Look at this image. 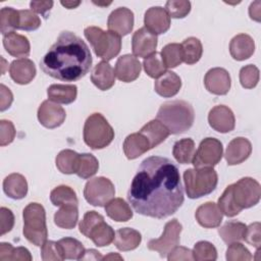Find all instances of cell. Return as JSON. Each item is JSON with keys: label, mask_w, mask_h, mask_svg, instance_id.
Instances as JSON below:
<instances>
[{"label": "cell", "mask_w": 261, "mask_h": 261, "mask_svg": "<svg viewBox=\"0 0 261 261\" xmlns=\"http://www.w3.org/2000/svg\"><path fill=\"white\" fill-rule=\"evenodd\" d=\"M50 201L54 206H77L79 200L75 192L68 186L61 185L54 188L50 193Z\"/></svg>", "instance_id": "cell-32"}, {"label": "cell", "mask_w": 261, "mask_h": 261, "mask_svg": "<svg viewBox=\"0 0 261 261\" xmlns=\"http://www.w3.org/2000/svg\"><path fill=\"white\" fill-rule=\"evenodd\" d=\"M140 133L143 134L148 139L151 149L161 144L169 136V132L166 128V126L158 119H153L146 123L140 129Z\"/></svg>", "instance_id": "cell-30"}, {"label": "cell", "mask_w": 261, "mask_h": 261, "mask_svg": "<svg viewBox=\"0 0 261 261\" xmlns=\"http://www.w3.org/2000/svg\"><path fill=\"white\" fill-rule=\"evenodd\" d=\"M19 11L12 7H3L0 10V32L4 36L18 28Z\"/></svg>", "instance_id": "cell-41"}, {"label": "cell", "mask_w": 261, "mask_h": 261, "mask_svg": "<svg viewBox=\"0 0 261 261\" xmlns=\"http://www.w3.org/2000/svg\"><path fill=\"white\" fill-rule=\"evenodd\" d=\"M166 68H173L182 62V51L180 44L169 43L165 45L160 53Z\"/></svg>", "instance_id": "cell-40"}, {"label": "cell", "mask_w": 261, "mask_h": 261, "mask_svg": "<svg viewBox=\"0 0 261 261\" xmlns=\"http://www.w3.org/2000/svg\"><path fill=\"white\" fill-rule=\"evenodd\" d=\"M105 212L109 218L117 222H124L133 217L129 205L121 198H114L105 205Z\"/></svg>", "instance_id": "cell-31"}, {"label": "cell", "mask_w": 261, "mask_h": 261, "mask_svg": "<svg viewBox=\"0 0 261 261\" xmlns=\"http://www.w3.org/2000/svg\"><path fill=\"white\" fill-rule=\"evenodd\" d=\"M181 88L180 77L173 71H165L154 83L155 92L164 98L175 96Z\"/></svg>", "instance_id": "cell-23"}, {"label": "cell", "mask_w": 261, "mask_h": 261, "mask_svg": "<svg viewBox=\"0 0 261 261\" xmlns=\"http://www.w3.org/2000/svg\"><path fill=\"white\" fill-rule=\"evenodd\" d=\"M91 81L99 90H109L115 83L114 70L108 62L101 61L94 66L91 73Z\"/></svg>", "instance_id": "cell-25"}, {"label": "cell", "mask_w": 261, "mask_h": 261, "mask_svg": "<svg viewBox=\"0 0 261 261\" xmlns=\"http://www.w3.org/2000/svg\"><path fill=\"white\" fill-rule=\"evenodd\" d=\"M151 149L148 139L139 133L128 135L123 142V152L127 159L133 160Z\"/></svg>", "instance_id": "cell-26"}, {"label": "cell", "mask_w": 261, "mask_h": 261, "mask_svg": "<svg viewBox=\"0 0 261 261\" xmlns=\"http://www.w3.org/2000/svg\"><path fill=\"white\" fill-rule=\"evenodd\" d=\"M143 66L145 72L152 79H158L166 71V67L161 59V56L157 52L145 58L143 61Z\"/></svg>", "instance_id": "cell-44"}, {"label": "cell", "mask_w": 261, "mask_h": 261, "mask_svg": "<svg viewBox=\"0 0 261 261\" xmlns=\"http://www.w3.org/2000/svg\"><path fill=\"white\" fill-rule=\"evenodd\" d=\"M177 166L168 158L144 159L127 191L133 209L157 219L174 214L184 203V189Z\"/></svg>", "instance_id": "cell-1"}, {"label": "cell", "mask_w": 261, "mask_h": 261, "mask_svg": "<svg viewBox=\"0 0 261 261\" xmlns=\"http://www.w3.org/2000/svg\"><path fill=\"white\" fill-rule=\"evenodd\" d=\"M113 258H114V259H115V258H117V259H120V260L122 259V257H120L119 255H116V254H114V253H110L109 255H107V256L103 257L102 259H104V260H105V259H113Z\"/></svg>", "instance_id": "cell-63"}, {"label": "cell", "mask_w": 261, "mask_h": 261, "mask_svg": "<svg viewBox=\"0 0 261 261\" xmlns=\"http://www.w3.org/2000/svg\"><path fill=\"white\" fill-rule=\"evenodd\" d=\"M79 156H80L79 153L70 149H65L60 151L55 159L57 169L64 174L75 173Z\"/></svg>", "instance_id": "cell-38"}, {"label": "cell", "mask_w": 261, "mask_h": 261, "mask_svg": "<svg viewBox=\"0 0 261 261\" xmlns=\"http://www.w3.org/2000/svg\"><path fill=\"white\" fill-rule=\"evenodd\" d=\"M142 241L141 233L130 227H122L116 230L114 245L120 251H132L139 247Z\"/></svg>", "instance_id": "cell-28"}, {"label": "cell", "mask_w": 261, "mask_h": 261, "mask_svg": "<svg viewBox=\"0 0 261 261\" xmlns=\"http://www.w3.org/2000/svg\"><path fill=\"white\" fill-rule=\"evenodd\" d=\"M99 169V162L98 159L89 153H83L80 154L77 165H76V171L75 174L83 178L87 179L92 177Z\"/></svg>", "instance_id": "cell-39"}, {"label": "cell", "mask_w": 261, "mask_h": 261, "mask_svg": "<svg viewBox=\"0 0 261 261\" xmlns=\"http://www.w3.org/2000/svg\"><path fill=\"white\" fill-rule=\"evenodd\" d=\"M225 258L227 261H250L253 259L250 251L240 242L229 244Z\"/></svg>", "instance_id": "cell-49"}, {"label": "cell", "mask_w": 261, "mask_h": 261, "mask_svg": "<svg viewBox=\"0 0 261 261\" xmlns=\"http://www.w3.org/2000/svg\"><path fill=\"white\" fill-rule=\"evenodd\" d=\"M247 225L240 221H227L218 228V233L222 241L229 245L243 240Z\"/></svg>", "instance_id": "cell-36"}, {"label": "cell", "mask_w": 261, "mask_h": 261, "mask_svg": "<svg viewBox=\"0 0 261 261\" xmlns=\"http://www.w3.org/2000/svg\"><path fill=\"white\" fill-rule=\"evenodd\" d=\"M92 61L85 41L72 32L63 31L40 60V68L53 79L76 82L90 71Z\"/></svg>", "instance_id": "cell-2"}, {"label": "cell", "mask_w": 261, "mask_h": 261, "mask_svg": "<svg viewBox=\"0 0 261 261\" xmlns=\"http://www.w3.org/2000/svg\"><path fill=\"white\" fill-rule=\"evenodd\" d=\"M3 191L11 199L20 200L28 194V182L20 173H11L3 180Z\"/></svg>", "instance_id": "cell-27"}, {"label": "cell", "mask_w": 261, "mask_h": 261, "mask_svg": "<svg viewBox=\"0 0 261 261\" xmlns=\"http://www.w3.org/2000/svg\"><path fill=\"white\" fill-rule=\"evenodd\" d=\"M9 74L14 83L18 85H28L36 76L35 63L29 58L13 60L9 66Z\"/></svg>", "instance_id": "cell-20"}, {"label": "cell", "mask_w": 261, "mask_h": 261, "mask_svg": "<svg viewBox=\"0 0 261 261\" xmlns=\"http://www.w3.org/2000/svg\"><path fill=\"white\" fill-rule=\"evenodd\" d=\"M38 119L40 123L47 128H56L60 126L66 117L65 110L50 100H45L38 108Z\"/></svg>", "instance_id": "cell-13"}, {"label": "cell", "mask_w": 261, "mask_h": 261, "mask_svg": "<svg viewBox=\"0 0 261 261\" xmlns=\"http://www.w3.org/2000/svg\"><path fill=\"white\" fill-rule=\"evenodd\" d=\"M19 11V20L17 30L23 31H36L41 25L40 17L32 10L21 9Z\"/></svg>", "instance_id": "cell-48"}, {"label": "cell", "mask_w": 261, "mask_h": 261, "mask_svg": "<svg viewBox=\"0 0 261 261\" xmlns=\"http://www.w3.org/2000/svg\"><path fill=\"white\" fill-rule=\"evenodd\" d=\"M240 82L245 89H253L259 82V69L254 64H248L240 70Z\"/></svg>", "instance_id": "cell-47"}, {"label": "cell", "mask_w": 261, "mask_h": 261, "mask_svg": "<svg viewBox=\"0 0 261 261\" xmlns=\"http://www.w3.org/2000/svg\"><path fill=\"white\" fill-rule=\"evenodd\" d=\"M208 122L216 132L225 134L234 128L236 118L230 108L225 105H217L209 111Z\"/></svg>", "instance_id": "cell-16"}, {"label": "cell", "mask_w": 261, "mask_h": 261, "mask_svg": "<svg viewBox=\"0 0 261 261\" xmlns=\"http://www.w3.org/2000/svg\"><path fill=\"white\" fill-rule=\"evenodd\" d=\"M115 188L113 182L104 176H98L90 179L84 189L86 201L93 205L102 207L114 198Z\"/></svg>", "instance_id": "cell-8"}, {"label": "cell", "mask_w": 261, "mask_h": 261, "mask_svg": "<svg viewBox=\"0 0 261 261\" xmlns=\"http://www.w3.org/2000/svg\"><path fill=\"white\" fill-rule=\"evenodd\" d=\"M41 258L44 261H61L65 259L59 243L54 241H46L41 246Z\"/></svg>", "instance_id": "cell-46"}, {"label": "cell", "mask_w": 261, "mask_h": 261, "mask_svg": "<svg viewBox=\"0 0 261 261\" xmlns=\"http://www.w3.org/2000/svg\"><path fill=\"white\" fill-rule=\"evenodd\" d=\"M64 258L65 259H74V260H81L84 253L85 248L83 244L73 238H63L58 241Z\"/></svg>", "instance_id": "cell-43"}, {"label": "cell", "mask_w": 261, "mask_h": 261, "mask_svg": "<svg viewBox=\"0 0 261 261\" xmlns=\"http://www.w3.org/2000/svg\"><path fill=\"white\" fill-rule=\"evenodd\" d=\"M218 208L220 209L221 213L227 217H233L238 215L242 210L236 204L233 197H232V185H229L225 188L224 192L218 199Z\"/></svg>", "instance_id": "cell-42"}, {"label": "cell", "mask_w": 261, "mask_h": 261, "mask_svg": "<svg viewBox=\"0 0 261 261\" xmlns=\"http://www.w3.org/2000/svg\"><path fill=\"white\" fill-rule=\"evenodd\" d=\"M53 4V1H32L30 3V7L32 11L45 16L47 12L51 10Z\"/></svg>", "instance_id": "cell-57"}, {"label": "cell", "mask_w": 261, "mask_h": 261, "mask_svg": "<svg viewBox=\"0 0 261 261\" xmlns=\"http://www.w3.org/2000/svg\"><path fill=\"white\" fill-rule=\"evenodd\" d=\"M3 46L8 54L13 57H28L31 51L30 41L27 37L15 32L3 36Z\"/></svg>", "instance_id": "cell-24"}, {"label": "cell", "mask_w": 261, "mask_h": 261, "mask_svg": "<svg viewBox=\"0 0 261 261\" xmlns=\"http://www.w3.org/2000/svg\"><path fill=\"white\" fill-rule=\"evenodd\" d=\"M232 197L241 210L251 208L260 201V184L252 177H242L232 184Z\"/></svg>", "instance_id": "cell-9"}, {"label": "cell", "mask_w": 261, "mask_h": 261, "mask_svg": "<svg viewBox=\"0 0 261 261\" xmlns=\"http://www.w3.org/2000/svg\"><path fill=\"white\" fill-rule=\"evenodd\" d=\"M15 138V128L10 120H0V146L4 147L13 142Z\"/></svg>", "instance_id": "cell-53"}, {"label": "cell", "mask_w": 261, "mask_h": 261, "mask_svg": "<svg viewBox=\"0 0 261 261\" xmlns=\"http://www.w3.org/2000/svg\"><path fill=\"white\" fill-rule=\"evenodd\" d=\"M251 153V142L246 138L238 137L228 143L224 157L228 165H237L247 160Z\"/></svg>", "instance_id": "cell-19"}, {"label": "cell", "mask_w": 261, "mask_h": 261, "mask_svg": "<svg viewBox=\"0 0 261 261\" xmlns=\"http://www.w3.org/2000/svg\"><path fill=\"white\" fill-rule=\"evenodd\" d=\"M184 182L187 196L191 199H198L215 190L218 176L212 167L189 168L184 172Z\"/></svg>", "instance_id": "cell-5"}, {"label": "cell", "mask_w": 261, "mask_h": 261, "mask_svg": "<svg viewBox=\"0 0 261 261\" xmlns=\"http://www.w3.org/2000/svg\"><path fill=\"white\" fill-rule=\"evenodd\" d=\"M62 6L66 7L67 9H73L81 4V1H61Z\"/></svg>", "instance_id": "cell-62"}, {"label": "cell", "mask_w": 261, "mask_h": 261, "mask_svg": "<svg viewBox=\"0 0 261 261\" xmlns=\"http://www.w3.org/2000/svg\"><path fill=\"white\" fill-rule=\"evenodd\" d=\"M79 220L77 206H62L54 214V223L65 229L73 228Z\"/></svg>", "instance_id": "cell-37"}, {"label": "cell", "mask_w": 261, "mask_h": 261, "mask_svg": "<svg viewBox=\"0 0 261 261\" xmlns=\"http://www.w3.org/2000/svg\"><path fill=\"white\" fill-rule=\"evenodd\" d=\"M102 258L103 257L101 256L100 252L94 249H89V250H85V253L81 260H101Z\"/></svg>", "instance_id": "cell-61"}, {"label": "cell", "mask_w": 261, "mask_h": 261, "mask_svg": "<svg viewBox=\"0 0 261 261\" xmlns=\"http://www.w3.org/2000/svg\"><path fill=\"white\" fill-rule=\"evenodd\" d=\"M141 69V62L136 56L130 54H124L117 59L114 73L119 81L123 83H130L139 77Z\"/></svg>", "instance_id": "cell-18"}, {"label": "cell", "mask_w": 261, "mask_h": 261, "mask_svg": "<svg viewBox=\"0 0 261 261\" xmlns=\"http://www.w3.org/2000/svg\"><path fill=\"white\" fill-rule=\"evenodd\" d=\"M47 96L54 103L70 104L76 99L77 88L75 85H51L47 89Z\"/></svg>", "instance_id": "cell-29"}, {"label": "cell", "mask_w": 261, "mask_h": 261, "mask_svg": "<svg viewBox=\"0 0 261 261\" xmlns=\"http://www.w3.org/2000/svg\"><path fill=\"white\" fill-rule=\"evenodd\" d=\"M12 101H13V95H12L11 91L6 86L1 84V86H0V110L4 111V110L8 109L10 107Z\"/></svg>", "instance_id": "cell-56"}, {"label": "cell", "mask_w": 261, "mask_h": 261, "mask_svg": "<svg viewBox=\"0 0 261 261\" xmlns=\"http://www.w3.org/2000/svg\"><path fill=\"white\" fill-rule=\"evenodd\" d=\"M243 240L249 245L260 249L261 246V224L260 222H253L246 227Z\"/></svg>", "instance_id": "cell-52"}, {"label": "cell", "mask_w": 261, "mask_h": 261, "mask_svg": "<svg viewBox=\"0 0 261 261\" xmlns=\"http://www.w3.org/2000/svg\"><path fill=\"white\" fill-rule=\"evenodd\" d=\"M23 229L24 238L37 247H41L47 240L48 229L46 224V212L44 207L36 202L28 204L23 211Z\"/></svg>", "instance_id": "cell-4"}, {"label": "cell", "mask_w": 261, "mask_h": 261, "mask_svg": "<svg viewBox=\"0 0 261 261\" xmlns=\"http://www.w3.org/2000/svg\"><path fill=\"white\" fill-rule=\"evenodd\" d=\"M182 51V62L192 65L197 63L202 57L203 47L199 39L195 37H189L180 44Z\"/></svg>", "instance_id": "cell-33"}, {"label": "cell", "mask_w": 261, "mask_h": 261, "mask_svg": "<svg viewBox=\"0 0 261 261\" xmlns=\"http://www.w3.org/2000/svg\"><path fill=\"white\" fill-rule=\"evenodd\" d=\"M181 230L182 225L177 221V219L174 218L169 220L166 222L161 237L158 239H152L148 242V249L158 252L161 258L166 257L173 248L179 245Z\"/></svg>", "instance_id": "cell-10"}, {"label": "cell", "mask_w": 261, "mask_h": 261, "mask_svg": "<svg viewBox=\"0 0 261 261\" xmlns=\"http://www.w3.org/2000/svg\"><path fill=\"white\" fill-rule=\"evenodd\" d=\"M114 237L115 233L113 228L104 220L100 221L96 226H94L88 236V238L91 239L97 247H105L110 245L114 241Z\"/></svg>", "instance_id": "cell-35"}, {"label": "cell", "mask_w": 261, "mask_h": 261, "mask_svg": "<svg viewBox=\"0 0 261 261\" xmlns=\"http://www.w3.org/2000/svg\"><path fill=\"white\" fill-rule=\"evenodd\" d=\"M13 247L9 243L0 244V261H10V256L12 253Z\"/></svg>", "instance_id": "cell-59"}, {"label": "cell", "mask_w": 261, "mask_h": 261, "mask_svg": "<svg viewBox=\"0 0 261 261\" xmlns=\"http://www.w3.org/2000/svg\"><path fill=\"white\" fill-rule=\"evenodd\" d=\"M33 259L30 251L24 247L13 248L10 260H21V261H31Z\"/></svg>", "instance_id": "cell-58"}, {"label": "cell", "mask_w": 261, "mask_h": 261, "mask_svg": "<svg viewBox=\"0 0 261 261\" xmlns=\"http://www.w3.org/2000/svg\"><path fill=\"white\" fill-rule=\"evenodd\" d=\"M204 85L206 90L214 95H226L231 85L230 75L222 67L211 68L205 74Z\"/></svg>", "instance_id": "cell-14"}, {"label": "cell", "mask_w": 261, "mask_h": 261, "mask_svg": "<svg viewBox=\"0 0 261 261\" xmlns=\"http://www.w3.org/2000/svg\"><path fill=\"white\" fill-rule=\"evenodd\" d=\"M222 155L223 147L221 142L215 138H206L201 141L192 163L195 168H213L221 160Z\"/></svg>", "instance_id": "cell-11"}, {"label": "cell", "mask_w": 261, "mask_h": 261, "mask_svg": "<svg viewBox=\"0 0 261 261\" xmlns=\"http://www.w3.org/2000/svg\"><path fill=\"white\" fill-rule=\"evenodd\" d=\"M167 259L169 261H180V260H185V261H191L194 260L193 258V252L186 248V247H178L176 246L175 248H173L167 255Z\"/></svg>", "instance_id": "cell-55"}, {"label": "cell", "mask_w": 261, "mask_h": 261, "mask_svg": "<svg viewBox=\"0 0 261 261\" xmlns=\"http://www.w3.org/2000/svg\"><path fill=\"white\" fill-rule=\"evenodd\" d=\"M134 20V13L130 9L126 7H118L109 14L107 27L110 32L122 37L132 32Z\"/></svg>", "instance_id": "cell-15"}, {"label": "cell", "mask_w": 261, "mask_h": 261, "mask_svg": "<svg viewBox=\"0 0 261 261\" xmlns=\"http://www.w3.org/2000/svg\"><path fill=\"white\" fill-rule=\"evenodd\" d=\"M192 252H193L194 260H197V261L217 259L216 248L211 243L206 241H200L196 243Z\"/></svg>", "instance_id": "cell-45"}, {"label": "cell", "mask_w": 261, "mask_h": 261, "mask_svg": "<svg viewBox=\"0 0 261 261\" xmlns=\"http://www.w3.org/2000/svg\"><path fill=\"white\" fill-rule=\"evenodd\" d=\"M156 119L166 126L169 134L178 135L192 127L195 111L193 106L187 101H168L159 107Z\"/></svg>", "instance_id": "cell-3"}, {"label": "cell", "mask_w": 261, "mask_h": 261, "mask_svg": "<svg viewBox=\"0 0 261 261\" xmlns=\"http://www.w3.org/2000/svg\"><path fill=\"white\" fill-rule=\"evenodd\" d=\"M195 152V143L191 138H185L176 141L172 149L173 157L180 164L192 163Z\"/></svg>", "instance_id": "cell-34"}, {"label": "cell", "mask_w": 261, "mask_h": 261, "mask_svg": "<svg viewBox=\"0 0 261 261\" xmlns=\"http://www.w3.org/2000/svg\"><path fill=\"white\" fill-rule=\"evenodd\" d=\"M0 222H1V232H0L1 236L9 232L13 228L14 215L10 209L6 207L0 208Z\"/></svg>", "instance_id": "cell-54"}, {"label": "cell", "mask_w": 261, "mask_h": 261, "mask_svg": "<svg viewBox=\"0 0 261 261\" xmlns=\"http://www.w3.org/2000/svg\"><path fill=\"white\" fill-rule=\"evenodd\" d=\"M145 28L154 35L166 33L170 28V16L161 6L150 7L144 16Z\"/></svg>", "instance_id": "cell-17"}, {"label": "cell", "mask_w": 261, "mask_h": 261, "mask_svg": "<svg viewBox=\"0 0 261 261\" xmlns=\"http://www.w3.org/2000/svg\"><path fill=\"white\" fill-rule=\"evenodd\" d=\"M157 36L149 32L145 27L136 31L132 38V50L136 57L147 58L156 52Z\"/></svg>", "instance_id": "cell-12"}, {"label": "cell", "mask_w": 261, "mask_h": 261, "mask_svg": "<svg viewBox=\"0 0 261 261\" xmlns=\"http://www.w3.org/2000/svg\"><path fill=\"white\" fill-rule=\"evenodd\" d=\"M195 217L198 223L205 228L218 227L222 221V213L214 202L200 205L195 212Z\"/></svg>", "instance_id": "cell-21"}, {"label": "cell", "mask_w": 261, "mask_h": 261, "mask_svg": "<svg viewBox=\"0 0 261 261\" xmlns=\"http://www.w3.org/2000/svg\"><path fill=\"white\" fill-rule=\"evenodd\" d=\"M249 15L252 19L260 21V1H255L251 3L249 7Z\"/></svg>", "instance_id": "cell-60"}, {"label": "cell", "mask_w": 261, "mask_h": 261, "mask_svg": "<svg viewBox=\"0 0 261 261\" xmlns=\"http://www.w3.org/2000/svg\"><path fill=\"white\" fill-rule=\"evenodd\" d=\"M166 12L170 17L173 18H184L186 17L191 11V2L186 0H178V1H167L165 3Z\"/></svg>", "instance_id": "cell-50"}, {"label": "cell", "mask_w": 261, "mask_h": 261, "mask_svg": "<svg viewBox=\"0 0 261 261\" xmlns=\"http://www.w3.org/2000/svg\"><path fill=\"white\" fill-rule=\"evenodd\" d=\"M104 220V217L96 211H88L85 213L83 220H81L79 228L80 232L88 238L91 229L96 226L100 221Z\"/></svg>", "instance_id": "cell-51"}, {"label": "cell", "mask_w": 261, "mask_h": 261, "mask_svg": "<svg viewBox=\"0 0 261 261\" xmlns=\"http://www.w3.org/2000/svg\"><path fill=\"white\" fill-rule=\"evenodd\" d=\"M86 39L94 49L95 54L108 62L117 56L121 49V39L117 34L103 31L98 27H88L84 31Z\"/></svg>", "instance_id": "cell-6"}, {"label": "cell", "mask_w": 261, "mask_h": 261, "mask_svg": "<svg viewBox=\"0 0 261 261\" xmlns=\"http://www.w3.org/2000/svg\"><path fill=\"white\" fill-rule=\"evenodd\" d=\"M254 51V40L247 34H239L234 36L229 43V53L234 60H246L253 55Z\"/></svg>", "instance_id": "cell-22"}, {"label": "cell", "mask_w": 261, "mask_h": 261, "mask_svg": "<svg viewBox=\"0 0 261 261\" xmlns=\"http://www.w3.org/2000/svg\"><path fill=\"white\" fill-rule=\"evenodd\" d=\"M84 141L91 149H103L114 139V130L101 113L91 114L84 125Z\"/></svg>", "instance_id": "cell-7"}]
</instances>
